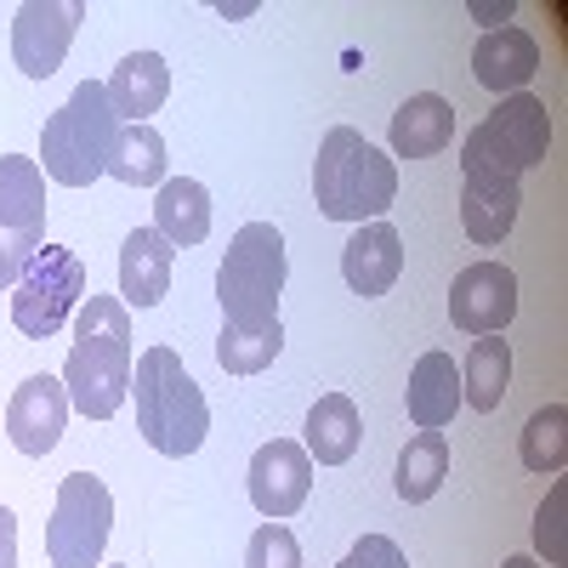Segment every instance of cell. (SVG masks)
<instances>
[{
    "label": "cell",
    "mask_w": 568,
    "mask_h": 568,
    "mask_svg": "<svg viewBox=\"0 0 568 568\" xmlns=\"http://www.w3.org/2000/svg\"><path fill=\"white\" fill-rule=\"evenodd\" d=\"M63 387H69V409H80L85 420H109L131 398V313L120 296L80 302Z\"/></svg>",
    "instance_id": "cell-1"
},
{
    "label": "cell",
    "mask_w": 568,
    "mask_h": 568,
    "mask_svg": "<svg viewBox=\"0 0 568 568\" xmlns=\"http://www.w3.org/2000/svg\"><path fill=\"white\" fill-rule=\"evenodd\" d=\"M313 200L329 222H382L398 200V165L353 125H336L318 142Z\"/></svg>",
    "instance_id": "cell-2"
},
{
    "label": "cell",
    "mask_w": 568,
    "mask_h": 568,
    "mask_svg": "<svg viewBox=\"0 0 568 568\" xmlns=\"http://www.w3.org/2000/svg\"><path fill=\"white\" fill-rule=\"evenodd\" d=\"M131 393H136V433H142L149 449L182 460V455H194L205 444L211 404H205L200 382L182 369V358L171 347H149L136 358Z\"/></svg>",
    "instance_id": "cell-3"
},
{
    "label": "cell",
    "mask_w": 568,
    "mask_h": 568,
    "mask_svg": "<svg viewBox=\"0 0 568 568\" xmlns=\"http://www.w3.org/2000/svg\"><path fill=\"white\" fill-rule=\"evenodd\" d=\"M291 278L284 233L273 222H245L216 267V302L227 329H278V291Z\"/></svg>",
    "instance_id": "cell-4"
},
{
    "label": "cell",
    "mask_w": 568,
    "mask_h": 568,
    "mask_svg": "<svg viewBox=\"0 0 568 568\" xmlns=\"http://www.w3.org/2000/svg\"><path fill=\"white\" fill-rule=\"evenodd\" d=\"M114 136H120V114L109 109V85L80 80L69 103L40 131V171L63 187H91L98 176H109Z\"/></svg>",
    "instance_id": "cell-5"
},
{
    "label": "cell",
    "mask_w": 568,
    "mask_h": 568,
    "mask_svg": "<svg viewBox=\"0 0 568 568\" xmlns=\"http://www.w3.org/2000/svg\"><path fill=\"white\" fill-rule=\"evenodd\" d=\"M551 149V114L529 91L500 98L489 120H478L460 142V171H495V176H524Z\"/></svg>",
    "instance_id": "cell-6"
},
{
    "label": "cell",
    "mask_w": 568,
    "mask_h": 568,
    "mask_svg": "<svg viewBox=\"0 0 568 568\" xmlns=\"http://www.w3.org/2000/svg\"><path fill=\"white\" fill-rule=\"evenodd\" d=\"M114 529V495L91 471H69L52 500V524H45V562L52 568H98Z\"/></svg>",
    "instance_id": "cell-7"
},
{
    "label": "cell",
    "mask_w": 568,
    "mask_h": 568,
    "mask_svg": "<svg viewBox=\"0 0 568 568\" xmlns=\"http://www.w3.org/2000/svg\"><path fill=\"white\" fill-rule=\"evenodd\" d=\"M80 302H85V262L63 245H40L23 278L12 284V324L29 342H52Z\"/></svg>",
    "instance_id": "cell-8"
},
{
    "label": "cell",
    "mask_w": 568,
    "mask_h": 568,
    "mask_svg": "<svg viewBox=\"0 0 568 568\" xmlns=\"http://www.w3.org/2000/svg\"><path fill=\"white\" fill-rule=\"evenodd\" d=\"M45 240V171L40 160L0 154V291H12Z\"/></svg>",
    "instance_id": "cell-9"
},
{
    "label": "cell",
    "mask_w": 568,
    "mask_h": 568,
    "mask_svg": "<svg viewBox=\"0 0 568 568\" xmlns=\"http://www.w3.org/2000/svg\"><path fill=\"white\" fill-rule=\"evenodd\" d=\"M85 18V0H29L12 18V63L29 80H52L69 58V40Z\"/></svg>",
    "instance_id": "cell-10"
},
{
    "label": "cell",
    "mask_w": 568,
    "mask_h": 568,
    "mask_svg": "<svg viewBox=\"0 0 568 568\" xmlns=\"http://www.w3.org/2000/svg\"><path fill=\"white\" fill-rule=\"evenodd\" d=\"M449 318L466 336H500L517 318V273L506 262H471L449 284Z\"/></svg>",
    "instance_id": "cell-11"
},
{
    "label": "cell",
    "mask_w": 568,
    "mask_h": 568,
    "mask_svg": "<svg viewBox=\"0 0 568 568\" xmlns=\"http://www.w3.org/2000/svg\"><path fill=\"white\" fill-rule=\"evenodd\" d=\"M313 495V460L296 438H273L251 455V506L267 517V524H284L296 517Z\"/></svg>",
    "instance_id": "cell-12"
},
{
    "label": "cell",
    "mask_w": 568,
    "mask_h": 568,
    "mask_svg": "<svg viewBox=\"0 0 568 568\" xmlns=\"http://www.w3.org/2000/svg\"><path fill=\"white\" fill-rule=\"evenodd\" d=\"M69 433V387L58 375H29L7 404V438L18 455H52L58 438Z\"/></svg>",
    "instance_id": "cell-13"
},
{
    "label": "cell",
    "mask_w": 568,
    "mask_h": 568,
    "mask_svg": "<svg viewBox=\"0 0 568 568\" xmlns=\"http://www.w3.org/2000/svg\"><path fill=\"white\" fill-rule=\"evenodd\" d=\"M398 273H404V240H398V227L387 216L364 222L342 245V278H347L353 296H387Z\"/></svg>",
    "instance_id": "cell-14"
},
{
    "label": "cell",
    "mask_w": 568,
    "mask_h": 568,
    "mask_svg": "<svg viewBox=\"0 0 568 568\" xmlns=\"http://www.w3.org/2000/svg\"><path fill=\"white\" fill-rule=\"evenodd\" d=\"M460 227L471 245H500L517 227V211H524V194H517V176H495V171H460Z\"/></svg>",
    "instance_id": "cell-15"
},
{
    "label": "cell",
    "mask_w": 568,
    "mask_h": 568,
    "mask_svg": "<svg viewBox=\"0 0 568 568\" xmlns=\"http://www.w3.org/2000/svg\"><path fill=\"white\" fill-rule=\"evenodd\" d=\"M540 69V45L529 29L517 23H500L489 29L478 45H471V74H478L484 91H500V98H511V91H524Z\"/></svg>",
    "instance_id": "cell-16"
},
{
    "label": "cell",
    "mask_w": 568,
    "mask_h": 568,
    "mask_svg": "<svg viewBox=\"0 0 568 568\" xmlns=\"http://www.w3.org/2000/svg\"><path fill=\"white\" fill-rule=\"evenodd\" d=\"M176 251L160 240L154 227H131L120 245V302L125 307H160L171 291Z\"/></svg>",
    "instance_id": "cell-17"
},
{
    "label": "cell",
    "mask_w": 568,
    "mask_h": 568,
    "mask_svg": "<svg viewBox=\"0 0 568 568\" xmlns=\"http://www.w3.org/2000/svg\"><path fill=\"white\" fill-rule=\"evenodd\" d=\"M103 85H109V109L120 114V125H149V114H160L165 91H171V69L160 52H131Z\"/></svg>",
    "instance_id": "cell-18"
},
{
    "label": "cell",
    "mask_w": 568,
    "mask_h": 568,
    "mask_svg": "<svg viewBox=\"0 0 568 568\" xmlns=\"http://www.w3.org/2000/svg\"><path fill=\"white\" fill-rule=\"evenodd\" d=\"M404 404H409V420L420 426V433H444V426L455 420V409H460V369H455V358L449 353H420L415 369H409Z\"/></svg>",
    "instance_id": "cell-19"
},
{
    "label": "cell",
    "mask_w": 568,
    "mask_h": 568,
    "mask_svg": "<svg viewBox=\"0 0 568 568\" xmlns=\"http://www.w3.org/2000/svg\"><path fill=\"white\" fill-rule=\"evenodd\" d=\"M455 142V109L438 91H415V98L393 114V154L398 160H433Z\"/></svg>",
    "instance_id": "cell-20"
},
{
    "label": "cell",
    "mask_w": 568,
    "mask_h": 568,
    "mask_svg": "<svg viewBox=\"0 0 568 568\" xmlns=\"http://www.w3.org/2000/svg\"><path fill=\"white\" fill-rule=\"evenodd\" d=\"M154 233L176 251V245H205L211 233V194L194 176H165L154 194Z\"/></svg>",
    "instance_id": "cell-21"
},
{
    "label": "cell",
    "mask_w": 568,
    "mask_h": 568,
    "mask_svg": "<svg viewBox=\"0 0 568 568\" xmlns=\"http://www.w3.org/2000/svg\"><path fill=\"white\" fill-rule=\"evenodd\" d=\"M358 438H364V420H358V404L347 393H324L313 409H307V460L318 466H347L358 455Z\"/></svg>",
    "instance_id": "cell-22"
},
{
    "label": "cell",
    "mask_w": 568,
    "mask_h": 568,
    "mask_svg": "<svg viewBox=\"0 0 568 568\" xmlns=\"http://www.w3.org/2000/svg\"><path fill=\"white\" fill-rule=\"evenodd\" d=\"M506 382H511V347L500 336H478L460 369V404H471L478 415H495L506 398Z\"/></svg>",
    "instance_id": "cell-23"
},
{
    "label": "cell",
    "mask_w": 568,
    "mask_h": 568,
    "mask_svg": "<svg viewBox=\"0 0 568 568\" xmlns=\"http://www.w3.org/2000/svg\"><path fill=\"white\" fill-rule=\"evenodd\" d=\"M109 176L125 187H160L165 182V136L154 125H120L114 154H109Z\"/></svg>",
    "instance_id": "cell-24"
},
{
    "label": "cell",
    "mask_w": 568,
    "mask_h": 568,
    "mask_svg": "<svg viewBox=\"0 0 568 568\" xmlns=\"http://www.w3.org/2000/svg\"><path fill=\"white\" fill-rule=\"evenodd\" d=\"M444 478H449V438L444 433H415L398 455V495L409 506H420L444 489Z\"/></svg>",
    "instance_id": "cell-25"
},
{
    "label": "cell",
    "mask_w": 568,
    "mask_h": 568,
    "mask_svg": "<svg viewBox=\"0 0 568 568\" xmlns=\"http://www.w3.org/2000/svg\"><path fill=\"white\" fill-rule=\"evenodd\" d=\"M517 455H524V466L540 471V478L562 471V466H568V409H562V404L535 409L529 426H524V444H517Z\"/></svg>",
    "instance_id": "cell-26"
},
{
    "label": "cell",
    "mask_w": 568,
    "mask_h": 568,
    "mask_svg": "<svg viewBox=\"0 0 568 568\" xmlns=\"http://www.w3.org/2000/svg\"><path fill=\"white\" fill-rule=\"evenodd\" d=\"M278 353H284V329H227L222 324V336H216V364L227 375H256Z\"/></svg>",
    "instance_id": "cell-27"
},
{
    "label": "cell",
    "mask_w": 568,
    "mask_h": 568,
    "mask_svg": "<svg viewBox=\"0 0 568 568\" xmlns=\"http://www.w3.org/2000/svg\"><path fill=\"white\" fill-rule=\"evenodd\" d=\"M245 568H302V546L284 524H262L245 546Z\"/></svg>",
    "instance_id": "cell-28"
},
{
    "label": "cell",
    "mask_w": 568,
    "mask_h": 568,
    "mask_svg": "<svg viewBox=\"0 0 568 568\" xmlns=\"http://www.w3.org/2000/svg\"><path fill=\"white\" fill-rule=\"evenodd\" d=\"M562 506H568V484H551V495H546V506H540V517H535V546H540V557H546L551 568H562V562H568Z\"/></svg>",
    "instance_id": "cell-29"
},
{
    "label": "cell",
    "mask_w": 568,
    "mask_h": 568,
    "mask_svg": "<svg viewBox=\"0 0 568 568\" xmlns=\"http://www.w3.org/2000/svg\"><path fill=\"white\" fill-rule=\"evenodd\" d=\"M336 568H409V562H404L398 540H387V535H364Z\"/></svg>",
    "instance_id": "cell-30"
},
{
    "label": "cell",
    "mask_w": 568,
    "mask_h": 568,
    "mask_svg": "<svg viewBox=\"0 0 568 568\" xmlns=\"http://www.w3.org/2000/svg\"><path fill=\"white\" fill-rule=\"evenodd\" d=\"M0 568H18V517H12V506H0Z\"/></svg>",
    "instance_id": "cell-31"
},
{
    "label": "cell",
    "mask_w": 568,
    "mask_h": 568,
    "mask_svg": "<svg viewBox=\"0 0 568 568\" xmlns=\"http://www.w3.org/2000/svg\"><path fill=\"white\" fill-rule=\"evenodd\" d=\"M500 568H540V562H535V557H506Z\"/></svg>",
    "instance_id": "cell-32"
}]
</instances>
